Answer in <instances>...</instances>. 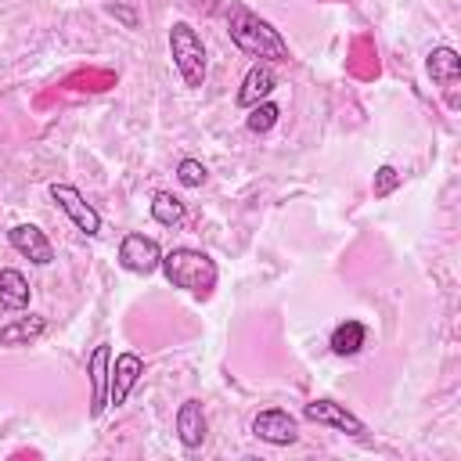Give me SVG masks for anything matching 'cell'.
Listing matches in <instances>:
<instances>
[{"mask_svg": "<svg viewBox=\"0 0 461 461\" xmlns=\"http://www.w3.org/2000/svg\"><path fill=\"white\" fill-rule=\"evenodd\" d=\"M184 216H187V209H184V202H180L173 191H155V194H151V220H155V223H162V227H180Z\"/></svg>", "mask_w": 461, "mask_h": 461, "instance_id": "obj_17", "label": "cell"}, {"mask_svg": "<svg viewBox=\"0 0 461 461\" xmlns=\"http://www.w3.org/2000/svg\"><path fill=\"white\" fill-rule=\"evenodd\" d=\"M205 176H209V169H205L198 158H180V166H176V180H180L184 187H202Z\"/></svg>", "mask_w": 461, "mask_h": 461, "instance_id": "obj_20", "label": "cell"}, {"mask_svg": "<svg viewBox=\"0 0 461 461\" xmlns=\"http://www.w3.org/2000/svg\"><path fill=\"white\" fill-rule=\"evenodd\" d=\"M400 184H403V173L396 166H378L375 169V180H371V191H375V198H389Z\"/></svg>", "mask_w": 461, "mask_h": 461, "instance_id": "obj_19", "label": "cell"}, {"mask_svg": "<svg viewBox=\"0 0 461 461\" xmlns=\"http://www.w3.org/2000/svg\"><path fill=\"white\" fill-rule=\"evenodd\" d=\"M169 58H173V68L184 79V86H191V90L205 86V72H209L205 43H202V36L191 22H173L169 25Z\"/></svg>", "mask_w": 461, "mask_h": 461, "instance_id": "obj_3", "label": "cell"}, {"mask_svg": "<svg viewBox=\"0 0 461 461\" xmlns=\"http://www.w3.org/2000/svg\"><path fill=\"white\" fill-rule=\"evenodd\" d=\"M303 418H306V421H313V425L335 429V432H342V436H353V439H364V436H367V425H364V421H360L346 403L328 400V396L310 400V403L303 407Z\"/></svg>", "mask_w": 461, "mask_h": 461, "instance_id": "obj_4", "label": "cell"}, {"mask_svg": "<svg viewBox=\"0 0 461 461\" xmlns=\"http://www.w3.org/2000/svg\"><path fill=\"white\" fill-rule=\"evenodd\" d=\"M50 198H54V205L72 220V227H76L79 234H86V238L101 234V212H97L72 184H50Z\"/></svg>", "mask_w": 461, "mask_h": 461, "instance_id": "obj_5", "label": "cell"}, {"mask_svg": "<svg viewBox=\"0 0 461 461\" xmlns=\"http://www.w3.org/2000/svg\"><path fill=\"white\" fill-rule=\"evenodd\" d=\"M252 436L270 447H292V443H299V421L285 407H263L252 418Z\"/></svg>", "mask_w": 461, "mask_h": 461, "instance_id": "obj_7", "label": "cell"}, {"mask_svg": "<svg viewBox=\"0 0 461 461\" xmlns=\"http://www.w3.org/2000/svg\"><path fill=\"white\" fill-rule=\"evenodd\" d=\"M227 32L234 40V47L256 61H267V65H285L292 58V47L288 40L267 22L259 18L256 11L241 7V4H230L227 7Z\"/></svg>", "mask_w": 461, "mask_h": 461, "instance_id": "obj_1", "label": "cell"}, {"mask_svg": "<svg viewBox=\"0 0 461 461\" xmlns=\"http://www.w3.org/2000/svg\"><path fill=\"white\" fill-rule=\"evenodd\" d=\"M140 375H144V360L137 353H130V349L119 353L112 371H108V407H122L126 396L133 393V385L140 382Z\"/></svg>", "mask_w": 461, "mask_h": 461, "instance_id": "obj_8", "label": "cell"}, {"mask_svg": "<svg viewBox=\"0 0 461 461\" xmlns=\"http://www.w3.org/2000/svg\"><path fill=\"white\" fill-rule=\"evenodd\" d=\"M43 331H47V321H43L40 313L14 317V321L0 324V346H29V342H36Z\"/></svg>", "mask_w": 461, "mask_h": 461, "instance_id": "obj_14", "label": "cell"}, {"mask_svg": "<svg viewBox=\"0 0 461 461\" xmlns=\"http://www.w3.org/2000/svg\"><path fill=\"white\" fill-rule=\"evenodd\" d=\"M277 119H281V108H277L274 101H259V104L249 108L245 126H249V133H267V130H274Z\"/></svg>", "mask_w": 461, "mask_h": 461, "instance_id": "obj_18", "label": "cell"}, {"mask_svg": "<svg viewBox=\"0 0 461 461\" xmlns=\"http://www.w3.org/2000/svg\"><path fill=\"white\" fill-rule=\"evenodd\" d=\"M7 241H11L14 252H22V256H25L29 263H36V267L54 263V245H50V238H47L36 223H14V227L7 230Z\"/></svg>", "mask_w": 461, "mask_h": 461, "instance_id": "obj_9", "label": "cell"}, {"mask_svg": "<svg viewBox=\"0 0 461 461\" xmlns=\"http://www.w3.org/2000/svg\"><path fill=\"white\" fill-rule=\"evenodd\" d=\"M274 86H277V76H274V65H267V61H256L249 72H245V79H241V86H238V108H252V104H259V101H267L270 94H274Z\"/></svg>", "mask_w": 461, "mask_h": 461, "instance_id": "obj_12", "label": "cell"}, {"mask_svg": "<svg viewBox=\"0 0 461 461\" xmlns=\"http://www.w3.org/2000/svg\"><path fill=\"white\" fill-rule=\"evenodd\" d=\"M209 436V418H205V407L202 400L187 396L180 407H176V439L184 450H198Z\"/></svg>", "mask_w": 461, "mask_h": 461, "instance_id": "obj_11", "label": "cell"}, {"mask_svg": "<svg viewBox=\"0 0 461 461\" xmlns=\"http://www.w3.org/2000/svg\"><path fill=\"white\" fill-rule=\"evenodd\" d=\"M104 11H108L112 18H119L126 29H137V22H140V18H137V11H133V7H126V4H104Z\"/></svg>", "mask_w": 461, "mask_h": 461, "instance_id": "obj_21", "label": "cell"}, {"mask_svg": "<svg viewBox=\"0 0 461 461\" xmlns=\"http://www.w3.org/2000/svg\"><path fill=\"white\" fill-rule=\"evenodd\" d=\"M425 72H429V79L439 90L450 94L461 83V58H457V50L454 47H432L429 58H425Z\"/></svg>", "mask_w": 461, "mask_h": 461, "instance_id": "obj_13", "label": "cell"}, {"mask_svg": "<svg viewBox=\"0 0 461 461\" xmlns=\"http://www.w3.org/2000/svg\"><path fill=\"white\" fill-rule=\"evenodd\" d=\"M158 263H162V249H158L155 238H148V234H140V230H130V234L119 241V267H122V270L148 277V274L158 270Z\"/></svg>", "mask_w": 461, "mask_h": 461, "instance_id": "obj_6", "label": "cell"}, {"mask_svg": "<svg viewBox=\"0 0 461 461\" xmlns=\"http://www.w3.org/2000/svg\"><path fill=\"white\" fill-rule=\"evenodd\" d=\"M108 371H112V346L101 342L86 357V375H90V418H101L108 407Z\"/></svg>", "mask_w": 461, "mask_h": 461, "instance_id": "obj_10", "label": "cell"}, {"mask_svg": "<svg viewBox=\"0 0 461 461\" xmlns=\"http://www.w3.org/2000/svg\"><path fill=\"white\" fill-rule=\"evenodd\" d=\"M29 299H32V288H29L25 274L14 267H4L0 270V306L4 310H25Z\"/></svg>", "mask_w": 461, "mask_h": 461, "instance_id": "obj_15", "label": "cell"}, {"mask_svg": "<svg viewBox=\"0 0 461 461\" xmlns=\"http://www.w3.org/2000/svg\"><path fill=\"white\" fill-rule=\"evenodd\" d=\"M367 342V328L360 321H342L335 331H331V353L335 357H357Z\"/></svg>", "mask_w": 461, "mask_h": 461, "instance_id": "obj_16", "label": "cell"}, {"mask_svg": "<svg viewBox=\"0 0 461 461\" xmlns=\"http://www.w3.org/2000/svg\"><path fill=\"white\" fill-rule=\"evenodd\" d=\"M158 270L166 274V281L173 288H184V292H191L198 299H209L212 288H216V277H220L212 256H205L202 249H191V245H180V249L162 252Z\"/></svg>", "mask_w": 461, "mask_h": 461, "instance_id": "obj_2", "label": "cell"}]
</instances>
